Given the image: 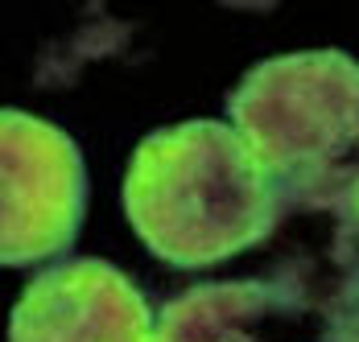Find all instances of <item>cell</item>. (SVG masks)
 Wrapping results in <instances>:
<instances>
[{
  "mask_svg": "<svg viewBox=\"0 0 359 342\" xmlns=\"http://www.w3.org/2000/svg\"><path fill=\"white\" fill-rule=\"evenodd\" d=\"M227 116L281 210H318L359 235V62L343 50L277 54L236 83Z\"/></svg>",
  "mask_w": 359,
  "mask_h": 342,
  "instance_id": "6da1fadb",
  "label": "cell"
},
{
  "mask_svg": "<svg viewBox=\"0 0 359 342\" xmlns=\"http://www.w3.org/2000/svg\"><path fill=\"white\" fill-rule=\"evenodd\" d=\"M124 214L144 247L174 268L240 256L285 219L248 144L219 120L149 132L124 173Z\"/></svg>",
  "mask_w": 359,
  "mask_h": 342,
  "instance_id": "7a4b0ae2",
  "label": "cell"
},
{
  "mask_svg": "<svg viewBox=\"0 0 359 342\" xmlns=\"http://www.w3.org/2000/svg\"><path fill=\"white\" fill-rule=\"evenodd\" d=\"M87 206L74 140L50 120L0 107V264H41L67 252Z\"/></svg>",
  "mask_w": 359,
  "mask_h": 342,
  "instance_id": "3957f363",
  "label": "cell"
},
{
  "mask_svg": "<svg viewBox=\"0 0 359 342\" xmlns=\"http://www.w3.org/2000/svg\"><path fill=\"white\" fill-rule=\"evenodd\" d=\"M153 309L108 260H67L37 273L17 297L8 342H149Z\"/></svg>",
  "mask_w": 359,
  "mask_h": 342,
  "instance_id": "277c9868",
  "label": "cell"
},
{
  "mask_svg": "<svg viewBox=\"0 0 359 342\" xmlns=\"http://www.w3.org/2000/svg\"><path fill=\"white\" fill-rule=\"evenodd\" d=\"M310 289L293 268L248 280H211L178 293L149 342H318Z\"/></svg>",
  "mask_w": 359,
  "mask_h": 342,
  "instance_id": "5b68a950",
  "label": "cell"
},
{
  "mask_svg": "<svg viewBox=\"0 0 359 342\" xmlns=\"http://www.w3.org/2000/svg\"><path fill=\"white\" fill-rule=\"evenodd\" d=\"M318 342H359V264L343 276L323 309Z\"/></svg>",
  "mask_w": 359,
  "mask_h": 342,
  "instance_id": "8992f818",
  "label": "cell"
}]
</instances>
